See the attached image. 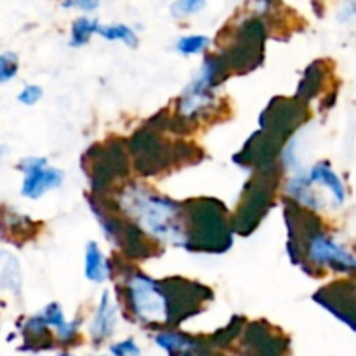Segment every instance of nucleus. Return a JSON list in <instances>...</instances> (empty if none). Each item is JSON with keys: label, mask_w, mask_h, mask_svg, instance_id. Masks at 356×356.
Instances as JSON below:
<instances>
[{"label": "nucleus", "mask_w": 356, "mask_h": 356, "mask_svg": "<svg viewBox=\"0 0 356 356\" xmlns=\"http://www.w3.org/2000/svg\"><path fill=\"white\" fill-rule=\"evenodd\" d=\"M122 207L134 216L148 235L174 245L188 247V233L183 228L181 207L169 198L159 197L141 186L124 191Z\"/></svg>", "instance_id": "f257e3e1"}, {"label": "nucleus", "mask_w": 356, "mask_h": 356, "mask_svg": "<svg viewBox=\"0 0 356 356\" xmlns=\"http://www.w3.org/2000/svg\"><path fill=\"white\" fill-rule=\"evenodd\" d=\"M127 301L138 320L146 323L169 322L170 302L165 289L146 275L136 273L127 278Z\"/></svg>", "instance_id": "f03ea898"}, {"label": "nucleus", "mask_w": 356, "mask_h": 356, "mask_svg": "<svg viewBox=\"0 0 356 356\" xmlns=\"http://www.w3.org/2000/svg\"><path fill=\"white\" fill-rule=\"evenodd\" d=\"M219 63L216 58H209L202 66V72L186 90L183 92L179 99V113L186 118H195L200 113L207 111L214 103V89L216 79H218Z\"/></svg>", "instance_id": "7ed1b4c3"}, {"label": "nucleus", "mask_w": 356, "mask_h": 356, "mask_svg": "<svg viewBox=\"0 0 356 356\" xmlns=\"http://www.w3.org/2000/svg\"><path fill=\"white\" fill-rule=\"evenodd\" d=\"M17 169L23 172L21 195L31 198V200H38L47 191L59 188L63 184V179H65L63 170L51 167L47 163V159H42V156L23 159L19 165H17Z\"/></svg>", "instance_id": "20e7f679"}, {"label": "nucleus", "mask_w": 356, "mask_h": 356, "mask_svg": "<svg viewBox=\"0 0 356 356\" xmlns=\"http://www.w3.org/2000/svg\"><path fill=\"white\" fill-rule=\"evenodd\" d=\"M308 259L316 266H330L341 273H356V256L325 233H315L308 242Z\"/></svg>", "instance_id": "39448f33"}, {"label": "nucleus", "mask_w": 356, "mask_h": 356, "mask_svg": "<svg viewBox=\"0 0 356 356\" xmlns=\"http://www.w3.org/2000/svg\"><path fill=\"white\" fill-rule=\"evenodd\" d=\"M315 299L341 322L356 330V285H346L344 291H336V294H316Z\"/></svg>", "instance_id": "423d86ee"}, {"label": "nucleus", "mask_w": 356, "mask_h": 356, "mask_svg": "<svg viewBox=\"0 0 356 356\" xmlns=\"http://www.w3.org/2000/svg\"><path fill=\"white\" fill-rule=\"evenodd\" d=\"M115 325H117V306L111 299L110 292H103L94 313L92 323H90V336L94 343H103L104 339L113 336Z\"/></svg>", "instance_id": "0eeeda50"}, {"label": "nucleus", "mask_w": 356, "mask_h": 356, "mask_svg": "<svg viewBox=\"0 0 356 356\" xmlns=\"http://www.w3.org/2000/svg\"><path fill=\"white\" fill-rule=\"evenodd\" d=\"M308 179L312 184H318L323 190H329L332 200L337 205H343L346 202V188H344L343 179L330 169L327 162H318L316 165H313L308 174Z\"/></svg>", "instance_id": "6e6552de"}, {"label": "nucleus", "mask_w": 356, "mask_h": 356, "mask_svg": "<svg viewBox=\"0 0 356 356\" xmlns=\"http://www.w3.org/2000/svg\"><path fill=\"white\" fill-rule=\"evenodd\" d=\"M40 315L49 327L56 329L58 339L61 341V343H72V341L75 339L76 332H79V320L66 322L65 313H63L61 306H59L58 302H51V305L45 306L44 312H42Z\"/></svg>", "instance_id": "1a4fd4ad"}, {"label": "nucleus", "mask_w": 356, "mask_h": 356, "mask_svg": "<svg viewBox=\"0 0 356 356\" xmlns=\"http://www.w3.org/2000/svg\"><path fill=\"white\" fill-rule=\"evenodd\" d=\"M86 278L94 282V284H101L110 275V266H108L106 259H104L103 252H101L99 245L96 242H89L86 247Z\"/></svg>", "instance_id": "9d476101"}, {"label": "nucleus", "mask_w": 356, "mask_h": 356, "mask_svg": "<svg viewBox=\"0 0 356 356\" xmlns=\"http://www.w3.org/2000/svg\"><path fill=\"white\" fill-rule=\"evenodd\" d=\"M155 343L162 348L163 351H167L170 356H190L195 353V341H191L190 337L183 336V334L177 332H160L155 336Z\"/></svg>", "instance_id": "9b49d317"}, {"label": "nucleus", "mask_w": 356, "mask_h": 356, "mask_svg": "<svg viewBox=\"0 0 356 356\" xmlns=\"http://www.w3.org/2000/svg\"><path fill=\"white\" fill-rule=\"evenodd\" d=\"M0 285L13 294H21V270L17 259L9 252H2V273H0Z\"/></svg>", "instance_id": "f8f14e48"}, {"label": "nucleus", "mask_w": 356, "mask_h": 356, "mask_svg": "<svg viewBox=\"0 0 356 356\" xmlns=\"http://www.w3.org/2000/svg\"><path fill=\"white\" fill-rule=\"evenodd\" d=\"M101 24L96 19H89V17H79L75 23L72 24V35H70V45L72 47H82L90 40L94 33H97Z\"/></svg>", "instance_id": "ddd939ff"}, {"label": "nucleus", "mask_w": 356, "mask_h": 356, "mask_svg": "<svg viewBox=\"0 0 356 356\" xmlns=\"http://www.w3.org/2000/svg\"><path fill=\"white\" fill-rule=\"evenodd\" d=\"M97 33L110 42H124L129 47H136L138 45V35L132 31V28L125 26V24H108V26H101Z\"/></svg>", "instance_id": "4468645a"}, {"label": "nucleus", "mask_w": 356, "mask_h": 356, "mask_svg": "<svg viewBox=\"0 0 356 356\" xmlns=\"http://www.w3.org/2000/svg\"><path fill=\"white\" fill-rule=\"evenodd\" d=\"M209 44H211V38L205 37V35H186V37H181L177 40L176 49L183 56H193L205 51Z\"/></svg>", "instance_id": "2eb2a0df"}, {"label": "nucleus", "mask_w": 356, "mask_h": 356, "mask_svg": "<svg viewBox=\"0 0 356 356\" xmlns=\"http://www.w3.org/2000/svg\"><path fill=\"white\" fill-rule=\"evenodd\" d=\"M205 7V0H177L170 6V13L174 17H188L200 13Z\"/></svg>", "instance_id": "dca6fc26"}, {"label": "nucleus", "mask_w": 356, "mask_h": 356, "mask_svg": "<svg viewBox=\"0 0 356 356\" xmlns=\"http://www.w3.org/2000/svg\"><path fill=\"white\" fill-rule=\"evenodd\" d=\"M17 56L14 52H3L0 56V83H7L17 75Z\"/></svg>", "instance_id": "f3484780"}, {"label": "nucleus", "mask_w": 356, "mask_h": 356, "mask_svg": "<svg viewBox=\"0 0 356 356\" xmlns=\"http://www.w3.org/2000/svg\"><path fill=\"white\" fill-rule=\"evenodd\" d=\"M44 96V90H42L40 86H35V83H28V86L23 87V90L17 96V101L24 106H33Z\"/></svg>", "instance_id": "a211bd4d"}, {"label": "nucleus", "mask_w": 356, "mask_h": 356, "mask_svg": "<svg viewBox=\"0 0 356 356\" xmlns=\"http://www.w3.org/2000/svg\"><path fill=\"white\" fill-rule=\"evenodd\" d=\"M110 353L113 356H139L141 355V350L136 344V341L132 337H129V339L120 341V343L111 344Z\"/></svg>", "instance_id": "6ab92c4d"}, {"label": "nucleus", "mask_w": 356, "mask_h": 356, "mask_svg": "<svg viewBox=\"0 0 356 356\" xmlns=\"http://www.w3.org/2000/svg\"><path fill=\"white\" fill-rule=\"evenodd\" d=\"M97 6H99V0H63V7H66V9L76 7V9L87 10V13L94 10Z\"/></svg>", "instance_id": "aec40b11"}, {"label": "nucleus", "mask_w": 356, "mask_h": 356, "mask_svg": "<svg viewBox=\"0 0 356 356\" xmlns=\"http://www.w3.org/2000/svg\"><path fill=\"white\" fill-rule=\"evenodd\" d=\"M59 356H73V355H70V353H63V355H59Z\"/></svg>", "instance_id": "412c9836"}, {"label": "nucleus", "mask_w": 356, "mask_h": 356, "mask_svg": "<svg viewBox=\"0 0 356 356\" xmlns=\"http://www.w3.org/2000/svg\"><path fill=\"white\" fill-rule=\"evenodd\" d=\"M97 356H106V355H97Z\"/></svg>", "instance_id": "4be33fe9"}]
</instances>
